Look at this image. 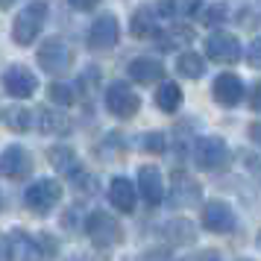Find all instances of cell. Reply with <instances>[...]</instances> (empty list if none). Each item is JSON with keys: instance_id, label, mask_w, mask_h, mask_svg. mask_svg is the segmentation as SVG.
Masks as SVG:
<instances>
[{"instance_id": "21", "label": "cell", "mask_w": 261, "mask_h": 261, "mask_svg": "<svg viewBox=\"0 0 261 261\" xmlns=\"http://www.w3.org/2000/svg\"><path fill=\"white\" fill-rule=\"evenodd\" d=\"M155 106L162 109L165 115H173V112L182 106V88H179L176 83H165L155 91Z\"/></svg>"}, {"instance_id": "5", "label": "cell", "mask_w": 261, "mask_h": 261, "mask_svg": "<svg viewBox=\"0 0 261 261\" xmlns=\"http://www.w3.org/2000/svg\"><path fill=\"white\" fill-rule=\"evenodd\" d=\"M71 62H73V53L62 38H47L38 50V65L47 73H65L71 68Z\"/></svg>"}, {"instance_id": "24", "label": "cell", "mask_w": 261, "mask_h": 261, "mask_svg": "<svg viewBox=\"0 0 261 261\" xmlns=\"http://www.w3.org/2000/svg\"><path fill=\"white\" fill-rule=\"evenodd\" d=\"M3 118H6V126L12 132H24V129H30L33 123H30V112H27L24 106H9V109H3Z\"/></svg>"}, {"instance_id": "18", "label": "cell", "mask_w": 261, "mask_h": 261, "mask_svg": "<svg viewBox=\"0 0 261 261\" xmlns=\"http://www.w3.org/2000/svg\"><path fill=\"white\" fill-rule=\"evenodd\" d=\"M47 155L62 176H73V179L83 176V165H80V159H76V153H73L71 147H53Z\"/></svg>"}, {"instance_id": "32", "label": "cell", "mask_w": 261, "mask_h": 261, "mask_svg": "<svg viewBox=\"0 0 261 261\" xmlns=\"http://www.w3.org/2000/svg\"><path fill=\"white\" fill-rule=\"evenodd\" d=\"M249 138H252V141H255V144L261 147V120H258V123H252V126H249Z\"/></svg>"}, {"instance_id": "14", "label": "cell", "mask_w": 261, "mask_h": 261, "mask_svg": "<svg viewBox=\"0 0 261 261\" xmlns=\"http://www.w3.org/2000/svg\"><path fill=\"white\" fill-rule=\"evenodd\" d=\"M138 191H141V200L147 205H162L165 200V182H162V173H159V167L153 165H144L138 167Z\"/></svg>"}, {"instance_id": "4", "label": "cell", "mask_w": 261, "mask_h": 261, "mask_svg": "<svg viewBox=\"0 0 261 261\" xmlns=\"http://www.w3.org/2000/svg\"><path fill=\"white\" fill-rule=\"evenodd\" d=\"M194 162H197V167H202V170H220V167L229 162V147H226V141L217 138V135L200 138L197 147H194Z\"/></svg>"}, {"instance_id": "1", "label": "cell", "mask_w": 261, "mask_h": 261, "mask_svg": "<svg viewBox=\"0 0 261 261\" xmlns=\"http://www.w3.org/2000/svg\"><path fill=\"white\" fill-rule=\"evenodd\" d=\"M47 21V3L44 0H30L21 15L15 18V27H12V38L18 44H33L41 33V27Z\"/></svg>"}, {"instance_id": "26", "label": "cell", "mask_w": 261, "mask_h": 261, "mask_svg": "<svg viewBox=\"0 0 261 261\" xmlns=\"http://www.w3.org/2000/svg\"><path fill=\"white\" fill-rule=\"evenodd\" d=\"M144 150H147V153H165L167 150L165 132H147V135H144Z\"/></svg>"}, {"instance_id": "12", "label": "cell", "mask_w": 261, "mask_h": 261, "mask_svg": "<svg viewBox=\"0 0 261 261\" xmlns=\"http://www.w3.org/2000/svg\"><path fill=\"white\" fill-rule=\"evenodd\" d=\"M170 202L176 208H188V205H197L200 202V182L185 173V170H176L173 179H170Z\"/></svg>"}, {"instance_id": "3", "label": "cell", "mask_w": 261, "mask_h": 261, "mask_svg": "<svg viewBox=\"0 0 261 261\" xmlns=\"http://www.w3.org/2000/svg\"><path fill=\"white\" fill-rule=\"evenodd\" d=\"M85 232L94 241L97 247H112V244H120L123 241V229L120 223L106 212H91L88 220H85Z\"/></svg>"}, {"instance_id": "16", "label": "cell", "mask_w": 261, "mask_h": 261, "mask_svg": "<svg viewBox=\"0 0 261 261\" xmlns=\"http://www.w3.org/2000/svg\"><path fill=\"white\" fill-rule=\"evenodd\" d=\"M126 73H129L135 83L150 85V83H159V80L165 76V65H162L159 59H153V56H138V59L129 62Z\"/></svg>"}, {"instance_id": "28", "label": "cell", "mask_w": 261, "mask_h": 261, "mask_svg": "<svg viewBox=\"0 0 261 261\" xmlns=\"http://www.w3.org/2000/svg\"><path fill=\"white\" fill-rule=\"evenodd\" d=\"M223 15H226L223 6H212V9H205L202 21H205V24H220V21H223Z\"/></svg>"}, {"instance_id": "30", "label": "cell", "mask_w": 261, "mask_h": 261, "mask_svg": "<svg viewBox=\"0 0 261 261\" xmlns=\"http://www.w3.org/2000/svg\"><path fill=\"white\" fill-rule=\"evenodd\" d=\"M249 106L255 109V112H261V83H255V88H252V100H249Z\"/></svg>"}, {"instance_id": "15", "label": "cell", "mask_w": 261, "mask_h": 261, "mask_svg": "<svg viewBox=\"0 0 261 261\" xmlns=\"http://www.w3.org/2000/svg\"><path fill=\"white\" fill-rule=\"evenodd\" d=\"M212 94L220 106H238L244 100V83L238 80L235 73H220L212 85Z\"/></svg>"}, {"instance_id": "13", "label": "cell", "mask_w": 261, "mask_h": 261, "mask_svg": "<svg viewBox=\"0 0 261 261\" xmlns=\"http://www.w3.org/2000/svg\"><path fill=\"white\" fill-rule=\"evenodd\" d=\"M30 170H33V155L27 153L21 144H12V147L3 150V155H0V173L6 179H24V176H30Z\"/></svg>"}, {"instance_id": "17", "label": "cell", "mask_w": 261, "mask_h": 261, "mask_svg": "<svg viewBox=\"0 0 261 261\" xmlns=\"http://www.w3.org/2000/svg\"><path fill=\"white\" fill-rule=\"evenodd\" d=\"M109 200H112V205H115L118 212L129 214L132 208H135V200H138V191H135V185H132L129 179L115 176V179H112V185H109Z\"/></svg>"}, {"instance_id": "7", "label": "cell", "mask_w": 261, "mask_h": 261, "mask_svg": "<svg viewBox=\"0 0 261 261\" xmlns=\"http://www.w3.org/2000/svg\"><path fill=\"white\" fill-rule=\"evenodd\" d=\"M3 88H6V94L15 97V100H24V97H33L38 88V80L36 73L24 68V65H9L6 73H3Z\"/></svg>"}, {"instance_id": "9", "label": "cell", "mask_w": 261, "mask_h": 261, "mask_svg": "<svg viewBox=\"0 0 261 261\" xmlns=\"http://www.w3.org/2000/svg\"><path fill=\"white\" fill-rule=\"evenodd\" d=\"M205 53H208L212 62L232 65V62L241 59V41L232 33H212V36L205 38Z\"/></svg>"}, {"instance_id": "19", "label": "cell", "mask_w": 261, "mask_h": 261, "mask_svg": "<svg viewBox=\"0 0 261 261\" xmlns=\"http://www.w3.org/2000/svg\"><path fill=\"white\" fill-rule=\"evenodd\" d=\"M38 129L47 132V135H65V132L71 129V120L65 118L62 112L56 109H38Z\"/></svg>"}, {"instance_id": "6", "label": "cell", "mask_w": 261, "mask_h": 261, "mask_svg": "<svg viewBox=\"0 0 261 261\" xmlns=\"http://www.w3.org/2000/svg\"><path fill=\"white\" fill-rule=\"evenodd\" d=\"M138 106H141V100H138V94H135L126 83H112L106 88L109 115H115V118H132V115L138 112Z\"/></svg>"}, {"instance_id": "27", "label": "cell", "mask_w": 261, "mask_h": 261, "mask_svg": "<svg viewBox=\"0 0 261 261\" xmlns=\"http://www.w3.org/2000/svg\"><path fill=\"white\" fill-rule=\"evenodd\" d=\"M247 62L252 65V68H261V38H255V41L249 44V50H247Z\"/></svg>"}, {"instance_id": "2", "label": "cell", "mask_w": 261, "mask_h": 261, "mask_svg": "<svg viewBox=\"0 0 261 261\" xmlns=\"http://www.w3.org/2000/svg\"><path fill=\"white\" fill-rule=\"evenodd\" d=\"M59 200H62V185L56 179H36L24 191V205L36 214H47L50 208L59 205Z\"/></svg>"}, {"instance_id": "25", "label": "cell", "mask_w": 261, "mask_h": 261, "mask_svg": "<svg viewBox=\"0 0 261 261\" xmlns=\"http://www.w3.org/2000/svg\"><path fill=\"white\" fill-rule=\"evenodd\" d=\"M47 94H50V100H53L56 106H71L73 100H76V91H73L68 83H53Z\"/></svg>"}, {"instance_id": "33", "label": "cell", "mask_w": 261, "mask_h": 261, "mask_svg": "<svg viewBox=\"0 0 261 261\" xmlns=\"http://www.w3.org/2000/svg\"><path fill=\"white\" fill-rule=\"evenodd\" d=\"M12 6V0H3V9H9Z\"/></svg>"}, {"instance_id": "11", "label": "cell", "mask_w": 261, "mask_h": 261, "mask_svg": "<svg viewBox=\"0 0 261 261\" xmlns=\"http://www.w3.org/2000/svg\"><path fill=\"white\" fill-rule=\"evenodd\" d=\"M120 38V24L115 15H100L94 24H91V30H88V44H91V50H109L115 47Z\"/></svg>"}, {"instance_id": "22", "label": "cell", "mask_w": 261, "mask_h": 261, "mask_svg": "<svg viewBox=\"0 0 261 261\" xmlns=\"http://www.w3.org/2000/svg\"><path fill=\"white\" fill-rule=\"evenodd\" d=\"M155 9H150V6H144V9H138V12L132 15V36L135 38H150L155 33Z\"/></svg>"}, {"instance_id": "8", "label": "cell", "mask_w": 261, "mask_h": 261, "mask_svg": "<svg viewBox=\"0 0 261 261\" xmlns=\"http://www.w3.org/2000/svg\"><path fill=\"white\" fill-rule=\"evenodd\" d=\"M41 252H44V247L30 235L9 232L3 238V255H6V261H36Z\"/></svg>"}, {"instance_id": "23", "label": "cell", "mask_w": 261, "mask_h": 261, "mask_svg": "<svg viewBox=\"0 0 261 261\" xmlns=\"http://www.w3.org/2000/svg\"><path fill=\"white\" fill-rule=\"evenodd\" d=\"M176 71L182 73V76H188V80H200L202 73H205V65H202V59L197 56V53L185 50V53L176 59Z\"/></svg>"}, {"instance_id": "31", "label": "cell", "mask_w": 261, "mask_h": 261, "mask_svg": "<svg viewBox=\"0 0 261 261\" xmlns=\"http://www.w3.org/2000/svg\"><path fill=\"white\" fill-rule=\"evenodd\" d=\"M185 261H220V255L217 252H200V255H191Z\"/></svg>"}, {"instance_id": "29", "label": "cell", "mask_w": 261, "mask_h": 261, "mask_svg": "<svg viewBox=\"0 0 261 261\" xmlns=\"http://www.w3.org/2000/svg\"><path fill=\"white\" fill-rule=\"evenodd\" d=\"M97 3H100V0H71V6H73V9H80V12H85V9H94Z\"/></svg>"}, {"instance_id": "10", "label": "cell", "mask_w": 261, "mask_h": 261, "mask_svg": "<svg viewBox=\"0 0 261 261\" xmlns=\"http://www.w3.org/2000/svg\"><path fill=\"white\" fill-rule=\"evenodd\" d=\"M235 226H238V220H235V212H232V205H229V202L212 200L205 208H202V229L223 235V232H232Z\"/></svg>"}, {"instance_id": "20", "label": "cell", "mask_w": 261, "mask_h": 261, "mask_svg": "<svg viewBox=\"0 0 261 261\" xmlns=\"http://www.w3.org/2000/svg\"><path fill=\"white\" fill-rule=\"evenodd\" d=\"M155 12L162 18H191V15L200 12V0H162Z\"/></svg>"}]
</instances>
